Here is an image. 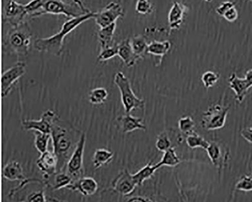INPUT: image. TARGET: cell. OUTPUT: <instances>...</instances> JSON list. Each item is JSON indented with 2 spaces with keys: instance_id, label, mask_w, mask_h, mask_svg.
Wrapping results in <instances>:
<instances>
[{
  "instance_id": "e0dca14e",
  "label": "cell",
  "mask_w": 252,
  "mask_h": 202,
  "mask_svg": "<svg viewBox=\"0 0 252 202\" xmlns=\"http://www.w3.org/2000/svg\"><path fill=\"white\" fill-rule=\"evenodd\" d=\"M117 121L120 129L124 134L129 133L137 130L145 131L146 129L141 118L133 116L130 113L118 117Z\"/></svg>"
},
{
  "instance_id": "7c38bea8",
  "label": "cell",
  "mask_w": 252,
  "mask_h": 202,
  "mask_svg": "<svg viewBox=\"0 0 252 202\" xmlns=\"http://www.w3.org/2000/svg\"><path fill=\"white\" fill-rule=\"evenodd\" d=\"M28 19L25 5L20 4L17 0H8L4 9V20L12 27L17 26Z\"/></svg>"
},
{
  "instance_id": "8992f818",
  "label": "cell",
  "mask_w": 252,
  "mask_h": 202,
  "mask_svg": "<svg viewBox=\"0 0 252 202\" xmlns=\"http://www.w3.org/2000/svg\"><path fill=\"white\" fill-rule=\"evenodd\" d=\"M114 83L120 94L122 105L126 113H130L134 109H144L145 101L137 97L133 92L129 78L122 72H117Z\"/></svg>"
},
{
  "instance_id": "cb8c5ba5",
  "label": "cell",
  "mask_w": 252,
  "mask_h": 202,
  "mask_svg": "<svg viewBox=\"0 0 252 202\" xmlns=\"http://www.w3.org/2000/svg\"><path fill=\"white\" fill-rule=\"evenodd\" d=\"M54 177L52 183H47V187L50 188L53 191H58L63 188H68L73 183V179L66 172L60 171L57 172L53 176Z\"/></svg>"
},
{
  "instance_id": "1f68e13d",
  "label": "cell",
  "mask_w": 252,
  "mask_h": 202,
  "mask_svg": "<svg viewBox=\"0 0 252 202\" xmlns=\"http://www.w3.org/2000/svg\"><path fill=\"white\" fill-rule=\"evenodd\" d=\"M195 123L190 116L181 117L178 120V128L183 133L187 135L194 132Z\"/></svg>"
},
{
  "instance_id": "74e56055",
  "label": "cell",
  "mask_w": 252,
  "mask_h": 202,
  "mask_svg": "<svg viewBox=\"0 0 252 202\" xmlns=\"http://www.w3.org/2000/svg\"><path fill=\"white\" fill-rule=\"evenodd\" d=\"M236 4L232 1H224L220 4L216 8V13L220 16H223L224 14L230 9L235 7Z\"/></svg>"
},
{
  "instance_id": "836d02e7",
  "label": "cell",
  "mask_w": 252,
  "mask_h": 202,
  "mask_svg": "<svg viewBox=\"0 0 252 202\" xmlns=\"http://www.w3.org/2000/svg\"><path fill=\"white\" fill-rule=\"evenodd\" d=\"M118 44H114L112 46L100 50L97 57L98 62L99 63L106 62L118 55Z\"/></svg>"
},
{
  "instance_id": "7402d4cb",
  "label": "cell",
  "mask_w": 252,
  "mask_h": 202,
  "mask_svg": "<svg viewBox=\"0 0 252 202\" xmlns=\"http://www.w3.org/2000/svg\"><path fill=\"white\" fill-rule=\"evenodd\" d=\"M116 29V23L99 29L97 33V38L100 50L110 47L114 44L113 37Z\"/></svg>"
},
{
  "instance_id": "6da1fadb",
  "label": "cell",
  "mask_w": 252,
  "mask_h": 202,
  "mask_svg": "<svg viewBox=\"0 0 252 202\" xmlns=\"http://www.w3.org/2000/svg\"><path fill=\"white\" fill-rule=\"evenodd\" d=\"M82 133L58 116L53 124L51 133L53 152L58 159L57 172L66 166Z\"/></svg>"
},
{
  "instance_id": "d590c367",
  "label": "cell",
  "mask_w": 252,
  "mask_h": 202,
  "mask_svg": "<svg viewBox=\"0 0 252 202\" xmlns=\"http://www.w3.org/2000/svg\"><path fill=\"white\" fill-rule=\"evenodd\" d=\"M135 9L140 14L148 15L153 12L154 7L149 0H137Z\"/></svg>"
},
{
  "instance_id": "d6a6232c",
  "label": "cell",
  "mask_w": 252,
  "mask_h": 202,
  "mask_svg": "<svg viewBox=\"0 0 252 202\" xmlns=\"http://www.w3.org/2000/svg\"><path fill=\"white\" fill-rule=\"evenodd\" d=\"M220 77L218 72L207 71L202 74L201 80L204 86L209 89L213 87L218 82Z\"/></svg>"
},
{
  "instance_id": "f35d334b",
  "label": "cell",
  "mask_w": 252,
  "mask_h": 202,
  "mask_svg": "<svg viewBox=\"0 0 252 202\" xmlns=\"http://www.w3.org/2000/svg\"><path fill=\"white\" fill-rule=\"evenodd\" d=\"M238 16V12L235 6L226 12L222 17L227 20V22L234 23L236 21Z\"/></svg>"
},
{
  "instance_id": "d6986e66",
  "label": "cell",
  "mask_w": 252,
  "mask_h": 202,
  "mask_svg": "<svg viewBox=\"0 0 252 202\" xmlns=\"http://www.w3.org/2000/svg\"><path fill=\"white\" fill-rule=\"evenodd\" d=\"M125 65L128 67L134 66L140 59L133 52L130 44V38H127L118 44V53Z\"/></svg>"
},
{
  "instance_id": "9a60e30c",
  "label": "cell",
  "mask_w": 252,
  "mask_h": 202,
  "mask_svg": "<svg viewBox=\"0 0 252 202\" xmlns=\"http://www.w3.org/2000/svg\"><path fill=\"white\" fill-rule=\"evenodd\" d=\"M39 169L43 173L46 180H49L57 172L58 159L53 152L47 151L41 154L36 162Z\"/></svg>"
},
{
  "instance_id": "ac0fdd59",
  "label": "cell",
  "mask_w": 252,
  "mask_h": 202,
  "mask_svg": "<svg viewBox=\"0 0 252 202\" xmlns=\"http://www.w3.org/2000/svg\"><path fill=\"white\" fill-rule=\"evenodd\" d=\"M188 9L186 5L181 2H174L168 14V23L171 30L180 29Z\"/></svg>"
},
{
  "instance_id": "e575fe53",
  "label": "cell",
  "mask_w": 252,
  "mask_h": 202,
  "mask_svg": "<svg viewBox=\"0 0 252 202\" xmlns=\"http://www.w3.org/2000/svg\"><path fill=\"white\" fill-rule=\"evenodd\" d=\"M156 147L161 152H164L172 147L171 141L166 133H163L158 135L156 140Z\"/></svg>"
},
{
  "instance_id": "30bf717a",
  "label": "cell",
  "mask_w": 252,
  "mask_h": 202,
  "mask_svg": "<svg viewBox=\"0 0 252 202\" xmlns=\"http://www.w3.org/2000/svg\"><path fill=\"white\" fill-rule=\"evenodd\" d=\"M57 117L54 111L48 110L41 115L39 120H23L22 126L26 131H33L51 134L53 124Z\"/></svg>"
},
{
  "instance_id": "5bb4252c",
  "label": "cell",
  "mask_w": 252,
  "mask_h": 202,
  "mask_svg": "<svg viewBox=\"0 0 252 202\" xmlns=\"http://www.w3.org/2000/svg\"><path fill=\"white\" fill-rule=\"evenodd\" d=\"M205 150L215 167L219 169L224 168L229 158V151L226 146L218 141H212Z\"/></svg>"
},
{
  "instance_id": "83f0119b",
  "label": "cell",
  "mask_w": 252,
  "mask_h": 202,
  "mask_svg": "<svg viewBox=\"0 0 252 202\" xmlns=\"http://www.w3.org/2000/svg\"><path fill=\"white\" fill-rule=\"evenodd\" d=\"M181 161L178 156L174 147H171L163 152L160 161L157 164L159 168L163 166L169 167H175L178 166Z\"/></svg>"
},
{
  "instance_id": "f546056e",
  "label": "cell",
  "mask_w": 252,
  "mask_h": 202,
  "mask_svg": "<svg viewBox=\"0 0 252 202\" xmlns=\"http://www.w3.org/2000/svg\"><path fill=\"white\" fill-rule=\"evenodd\" d=\"M186 142L188 146L191 149L201 148L206 150L209 145L208 141L195 132L187 135Z\"/></svg>"
},
{
  "instance_id": "3957f363",
  "label": "cell",
  "mask_w": 252,
  "mask_h": 202,
  "mask_svg": "<svg viewBox=\"0 0 252 202\" xmlns=\"http://www.w3.org/2000/svg\"><path fill=\"white\" fill-rule=\"evenodd\" d=\"M32 42V33L27 22L12 27L5 35L3 43V52L18 57L28 55Z\"/></svg>"
},
{
  "instance_id": "8d00e7d4",
  "label": "cell",
  "mask_w": 252,
  "mask_h": 202,
  "mask_svg": "<svg viewBox=\"0 0 252 202\" xmlns=\"http://www.w3.org/2000/svg\"><path fill=\"white\" fill-rule=\"evenodd\" d=\"M235 188L242 191H252V175L242 177L236 183Z\"/></svg>"
},
{
  "instance_id": "d4e9b609",
  "label": "cell",
  "mask_w": 252,
  "mask_h": 202,
  "mask_svg": "<svg viewBox=\"0 0 252 202\" xmlns=\"http://www.w3.org/2000/svg\"><path fill=\"white\" fill-rule=\"evenodd\" d=\"M158 169L159 168L157 164L154 165L153 162L151 161L137 172L133 174V177L137 186H142L145 180L152 178Z\"/></svg>"
},
{
  "instance_id": "2e32d148",
  "label": "cell",
  "mask_w": 252,
  "mask_h": 202,
  "mask_svg": "<svg viewBox=\"0 0 252 202\" xmlns=\"http://www.w3.org/2000/svg\"><path fill=\"white\" fill-rule=\"evenodd\" d=\"M68 189L79 192L83 196H91L97 191L98 185L96 181L91 177H82L73 182Z\"/></svg>"
},
{
  "instance_id": "52a82bcc",
  "label": "cell",
  "mask_w": 252,
  "mask_h": 202,
  "mask_svg": "<svg viewBox=\"0 0 252 202\" xmlns=\"http://www.w3.org/2000/svg\"><path fill=\"white\" fill-rule=\"evenodd\" d=\"M229 110V106L219 104L213 105L205 111L202 117L201 126L207 131H214L224 127Z\"/></svg>"
},
{
  "instance_id": "9c48e42d",
  "label": "cell",
  "mask_w": 252,
  "mask_h": 202,
  "mask_svg": "<svg viewBox=\"0 0 252 202\" xmlns=\"http://www.w3.org/2000/svg\"><path fill=\"white\" fill-rule=\"evenodd\" d=\"M124 11L122 5L112 2L98 12H95L96 24L102 28L116 23L117 19L124 17Z\"/></svg>"
},
{
  "instance_id": "b9f144b4",
  "label": "cell",
  "mask_w": 252,
  "mask_h": 202,
  "mask_svg": "<svg viewBox=\"0 0 252 202\" xmlns=\"http://www.w3.org/2000/svg\"><path fill=\"white\" fill-rule=\"evenodd\" d=\"M128 201H152V200H150L149 198H144L140 196H135L130 198Z\"/></svg>"
},
{
  "instance_id": "44dd1931",
  "label": "cell",
  "mask_w": 252,
  "mask_h": 202,
  "mask_svg": "<svg viewBox=\"0 0 252 202\" xmlns=\"http://www.w3.org/2000/svg\"><path fill=\"white\" fill-rule=\"evenodd\" d=\"M3 175L5 179L11 181H22L27 178L22 165L16 161L9 162L5 166Z\"/></svg>"
},
{
  "instance_id": "277c9868",
  "label": "cell",
  "mask_w": 252,
  "mask_h": 202,
  "mask_svg": "<svg viewBox=\"0 0 252 202\" xmlns=\"http://www.w3.org/2000/svg\"><path fill=\"white\" fill-rule=\"evenodd\" d=\"M46 181L36 178H26L16 187L12 189L8 195L12 201L46 202L47 201L45 189Z\"/></svg>"
},
{
  "instance_id": "8fae6325",
  "label": "cell",
  "mask_w": 252,
  "mask_h": 202,
  "mask_svg": "<svg viewBox=\"0 0 252 202\" xmlns=\"http://www.w3.org/2000/svg\"><path fill=\"white\" fill-rule=\"evenodd\" d=\"M26 67L25 63L18 62L3 73L1 77L3 98L8 96L17 80L26 74Z\"/></svg>"
},
{
  "instance_id": "484cf974",
  "label": "cell",
  "mask_w": 252,
  "mask_h": 202,
  "mask_svg": "<svg viewBox=\"0 0 252 202\" xmlns=\"http://www.w3.org/2000/svg\"><path fill=\"white\" fill-rule=\"evenodd\" d=\"M171 46L169 40H165L162 42L154 40L148 45V53L162 57L169 52Z\"/></svg>"
},
{
  "instance_id": "ffe728a7",
  "label": "cell",
  "mask_w": 252,
  "mask_h": 202,
  "mask_svg": "<svg viewBox=\"0 0 252 202\" xmlns=\"http://www.w3.org/2000/svg\"><path fill=\"white\" fill-rule=\"evenodd\" d=\"M229 87L236 95L238 102L241 103L244 101L248 90L250 89L245 78L238 77L235 72L231 74L228 78Z\"/></svg>"
},
{
  "instance_id": "ab89813d",
  "label": "cell",
  "mask_w": 252,
  "mask_h": 202,
  "mask_svg": "<svg viewBox=\"0 0 252 202\" xmlns=\"http://www.w3.org/2000/svg\"><path fill=\"white\" fill-rule=\"evenodd\" d=\"M241 135L248 142L252 144V127L243 129Z\"/></svg>"
},
{
  "instance_id": "4dcf8cb0",
  "label": "cell",
  "mask_w": 252,
  "mask_h": 202,
  "mask_svg": "<svg viewBox=\"0 0 252 202\" xmlns=\"http://www.w3.org/2000/svg\"><path fill=\"white\" fill-rule=\"evenodd\" d=\"M34 146L40 154L48 151L49 140L51 138V134H46L34 131Z\"/></svg>"
},
{
  "instance_id": "ba28073f",
  "label": "cell",
  "mask_w": 252,
  "mask_h": 202,
  "mask_svg": "<svg viewBox=\"0 0 252 202\" xmlns=\"http://www.w3.org/2000/svg\"><path fill=\"white\" fill-rule=\"evenodd\" d=\"M86 134L82 133L66 165V172L73 182L82 177L83 173V157L86 144Z\"/></svg>"
},
{
  "instance_id": "f1b7e54d",
  "label": "cell",
  "mask_w": 252,
  "mask_h": 202,
  "mask_svg": "<svg viewBox=\"0 0 252 202\" xmlns=\"http://www.w3.org/2000/svg\"><path fill=\"white\" fill-rule=\"evenodd\" d=\"M108 96V92L106 89L101 87L96 88L90 91L89 100L93 105H101L106 102Z\"/></svg>"
},
{
  "instance_id": "ee69618b",
  "label": "cell",
  "mask_w": 252,
  "mask_h": 202,
  "mask_svg": "<svg viewBox=\"0 0 252 202\" xmlns=\"http://www.w3.org/2000/svg\"><path fill=\"white\" fill-rule=\"evenodd\" d=\"M251 1L252 2V0H251Z\"/></svg>"
},
{
  "instance_id": "60d3db41",
  "label": "cell",
  "mask_w": 252,
  "mask_h": 202,
  "mask_svg": "<svg viewBox=\"0 0 252 202\" xmlns=\"http://www.w3.org/2000/svg\"><path fill=\"white\" fill-rule=\"evenodd\" d=\"M245 79L249 87L251 88L252 87V68L247 71L245 74Z\"/></svg>"
},
{
  "instance_id": "4316f807",
  "label": "cell",
  "mask_w": 252,
  "mask_h": 202,
  "mask_svg": "<svg viewBox=\"0 0 252 202\" xmlns=\"http://www.w3.org/2000/svg\"><path fill=\"white\" fill-rule=\"evenodd\" d=\"M130 44L134 53L140 59L148 53L149 44L142 35H137L130 38Z\"/></svg>"
},
{
  "instance_id": "4fadbf2b",
  "label": "cell",
  "mask_w": 252,
  "mask_h": 202,
  "mask_svg": "<svg viewBox=\"0 0 252 202\" xmlns=\"http://www.w3.org/2000/svg\"><path fill=\"white\" fill-rule=\"evenodd\" d=\"M111 185L115 192L123 196H130L137 186L128 169L122 171L112 181Z\"/></svg>"
},
{
  "instance_id": "7bdbcfd3",
  "label": "cell",
  "mask_w": 252,
  "mask_h": 202,
  "mask_svg": "<svg viewBox=\"0 0 252 202\" xmlns=\"http://www.w3.org/2000/svg\"><path fill=\"white\" fill-rule=\"evenodd\" d=\"M204 1L208 3L212 2L213 0H203Z\"/></svg>"
},
{
  "instance_id": "603a6c76",
  "label": "cell",
  "mask_w": 252,
  "mask_h": 202,
  "mask_svg": "<svg viewBox=\"0 0 252 202\" xmlns=\"http://www.w3.org/2000/svg\"><path fill=\"white\" fill-rule=\"evenodd\" d=\"M114 153L109 150L103 148L96 149L93 157V165L94 169H97L102 166L110 164L113 160Z\"/></svg>"
},
{
  "instance_id": "7a4b0ae2",
  "label": "cell",
  "mask_w": 252,
  "mask_h": 202,
  "mask_svg": "<svg viewBox=\"0 0 252 202\" xmlns=\"http://www.w3.org/2000/svg\"><path fill=\"white\" fill-rule=\"evenodd\" d=\"M94 16L95 12H91L85 15L70 18L63 24L58 33L48 37L36 39L33 43L34 48L40 52L60 56L66 36L83 23L91 19H94Z\"/></svg>"
},
{
  "instance_id": "5b68a950",
  "label": "cell",
  "mask_w": 252,
  "mask_h": 202,
  "mask_svg": "<svg viewBox=\"0 0 252 202\" xmlns=\"http://www.w3.org/2000/svg\"><path fill=\"white\" fill-rule=\"evenodd\" d=\"M42 15H64L69 18L88 14L91 11L81 0H41Z\"/></svg>"
}]
</instances>
